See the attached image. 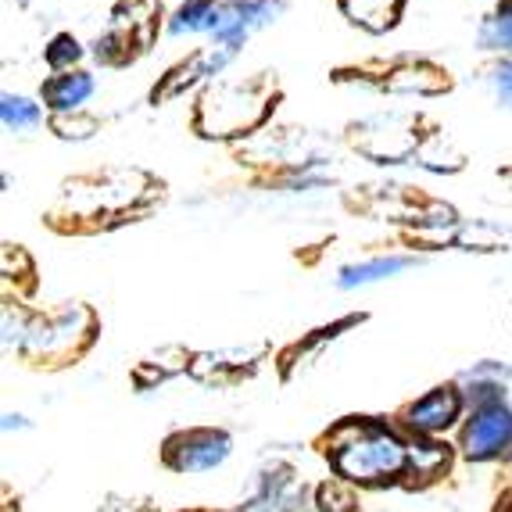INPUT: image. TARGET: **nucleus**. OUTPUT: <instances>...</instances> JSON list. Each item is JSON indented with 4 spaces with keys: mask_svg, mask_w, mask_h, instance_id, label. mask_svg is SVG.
Returning a JSON list of instances; mask_svg holds the SVG:
<instances>
[{
    "mask_svg": "<svg viewBox=\"0 0 512 512\" xmlns=\"http://www.w3.org/2000/svg\"><path fill=\"white\" fill-rule=\"evenodd\" d=\"M323 455L337 477L359 487L405 484L409 473V441L394 434V427L384 419H341L323 437Z\"/></svg>",
    "mask_w": 512,
    "mask_h": 512,
    "instance_id": "nucleus-1",
    "label": "nucleus"
},
{
    "mask_svg": "<svg viewBox=\"0 0 512 512\" xmlns=\"http://www.w3.org/2000/svg\"><path fill=\"white\" fill-rule=\"evenodd\" d=\"M276 90H269V79H248V83H219L208 86L194 111V129L208 140L244 137L255 126H262L273 111Z\"/></svg>",
    "mask_w": 512,
    "mask_h": 512,
    "instance_id": "nucleus-2",
    "label": "nucleus"
},
{
    "mask_svg": "<svg viewBox=\"0 0 512 512\" xmlns=\"http://www.w3.org/2000/svg\"><path fill=\"white\" fill-rule=\"evenodd\" d=\"M97 337V316L86 305H65L51 316L26 319V341L18 355L36 369H61L83 359Z\"/></svg>",
    "mask_w": 512,
    "mask_h": 512,
    "instance_id": "nucleus-3",
    "label": "nucleus"
},
{
    "mask_svg": "<svg viewBox=\"0 0 512 512\" xmlns=\"http://www.w3.org/2000/svg\"><path fill=\"white\" fill-rule=\"evenodd\" d=\"M233 437L219 427H190L176 430L165 437L162 444V462L165 470L183 473V477H197V473L219 470L222 462L230 459Z\"/></svg>",
    "mask_w": 512,
    "mask_h": 512,
    "instance_id": "nucleus-4",
    "label": "nucleus"
},
{
    "mask_svg": "<svg viewBox=\"0 0 512 512\" xmlns=\"http://www.w3.org/2000/svg\"><path fill=\"white\" fill-rule=\"evenodd\" d=\"M462 455L470 462H495L512 455V409L505 402L473 409L459 437Z\"/></svg>",
    "mask_w": 512,
    "mask_h": 512,
    "instance_id": "nucleus-5",
    "label": "nucleus"
},
{
    "mask_svg": "<svg viewBox=\"0 0 512 512\" xmlns=\"http://www.w3.org/2000/svg\"><path fill=\"white\" fill-rule=\"evenodd\" d=\"M462 409H466V394L455 384H441L423 394V398L405 405V409L398 412V416H402L398 423H402L412 437H437L459 423Z\"/></svg>",
    "mask_w": 512,
    "mask_h": 512,
    "instance_id": "nucleus-6",
    "label": "nucleus"
},
{
    "mask_svg": "<svg viewBox=\"0 0 512 512\" xmlns=\"http://www.w3.org/2000/svg\"><path fill=\"white\" fill-rule=\"evenodd\" d=\"M265 348H219V351H194L187 376L205 387H237L262 366Z\"/></svg>",
    "mask_w": 512,
    "mask_h": 512,
    "instance_id": "nucleus-7",
    "label": "nucleus"
},
{
    "mask_svg": "<svg viewBox=\"0 0 512 512\" xmlns=\"http://www.w3.org/2000/svg\"><path fill=\"white\" fill-rule=\"evenodd\" d=\"M283 11H287V0H222L212 36H215V43H233V47H240L255 29L273 26Z\"/></svg>",
    "mask_w": 512,
    "mask_h": 512,
    "instance_id": "nucleus-8",
    "label": "nucleus"
},
{
    "mask_svg": "<svg viewBox=\"0 0 512 512\" xmlns=\"http://www.w3.org/2000/svg\"><path fill=\"white\" fill-rule=\"evenodd\" d=\"M240 47H233V43H215V47H205V51L190 54L187 61H180L176 69L165 72V79L151 90V101H169V97H180L187 86L201 83V79L208 76H219L226 65H230L233 58H237Z\"/></svg>",
    "mask_w": 512,
    "mask_h": 512,
    "instance_id": "nucleus-9",
    "label": "nucleus"
},
{
    "mask_svg": "<svg viewBox=\"0 0 512 512\" xmlns=\"http://www.w3.org/2000/svg\"><path fill=\"white\" fill-rule=\"evenodd\" d=\"M305 480L291 466H273L258 477L255 495L244 502L240 512H298L305 505Z\"/></svg>",
    "mask_w": 512,
    "mask_h": 512,
    "instance_id": "nucleus-10",
    "label": "nucleus"
},
{
    "mask_svg": "<svg viewBox=\"0 0 512 512\" xmlns=\"http://www.w3.org/2000/svg\"><path fill=\"white\" fill-rule=\"evenodd\" d=\"M97 83L90 72L72 69V72H58L47 83L40 86V101L54 111V115H69V111H79L90 97H94Z\"/></svg>",
    "mask_w": 512,
    "mask_h": 512,
    "instance_id": "nucleus-11",
    "label": "nucleus"
},
{
    "mask_svg": "<svg viewBox=\"0 0 512 512\" xmlns=\"http://www.w3.org/2000/svg\"><path fill=\"white\" fill-rule=\"evenodd\" d=\"M452 466V448L434 437H416L409 444V473H405V487H423L434 484L448 473Z\"/></svg>",
    "mask_w": 512,
    "mask_h": 512,
    "instance_id": "nucleus-12",
    "label": "nucleus"
},
{
    "mask_svg": "<svg viewBox=\"0 0 512 512\" xmlns=\"http://www.w3.org/2000/svg\"><path fill=\"white\" fill-rule=\"evenodd\" d=\"M419 265L412 255H380V258H369V262H351L337 269V287L341 291H355V287H369V283H380V280H391V276L405 273Z\"/></svg>",
    "mask_w": 512,
    "mask_h": 512,
    "instance_id": "nucleus-13",
    "label": "nucleus"
},
{
    "mask_svg": "<svg viewBox=\"0 0 512 512\" xmlns=\"http://www.w3.org/2000/svg\"><path fill=\"white\" fill-rule=\"evenodd\" d=\"M341 11L348 15L351 26H362L369 33H387L391 26H398L405 0H341Z\"/></svg>",
    "mask_w": 512,
    "mask_h": 512,
    "instance_id": "nucleus-14",
    "label": "nucleus"
},
{
    "mask_svg": "<svg viewBox=\"0 0 512 512\" xmlns=\"http://www.w3.org/2000/svg\"><path fill=\"white\" fill-rule=\"evenodd\" d=\"M222 0H183L180 8L169 18V36H187V33H212L215 15H219Z\"/></svg>",
    "mask_w": 512,
    "mask_h": 512,
    "instance_id": "nucleus-15",
    "label": "nucleus"
},
{
    "mask_svg": "<svg viewBox=\"0 0 512 512\" xmlns=\"http://www.w3.org/2000/svg\"><path fill=\"white\" fill-rule=\"evenodd\" d=\"M0 119H4L8 129H15V133H29V129H36L43 122V108L33 97L4 94L0 97Z\"/></svg>",
    "mask_w": 512,
    "mask_h": 512,
    "instance_id": "nucleus-16",
    "label": "nucleus"
},
{
    "mask_svg": "<svg viewBox=\"0 0 512 512\" xmlns=\"http://www.w3.org/2000/svg\"><path fill=\"white\" fill-rule=\"evenodd\" d=\"M316 509L319 512H359V495L344 480H326L316 487Z\"/></svg>",
    "mask_w": 512,
    "mask_h": 512,
    "instance_id": "nucleus-17",
    "label": "nucleus"
},
{
    "mask_svg": "<svg viewBox=\"0 0 512 512\" xmlns=\"http://www.w3.org/2000/svg\"><path fill=\"white\" fill-rule=\"evenodd\" d=\"M83 54H86L83 43H79L72 33H58L47 47H43V61H47L54 72H72V65H79Z\"/></svg>",
    "mask_w": 512,
    "mask_h": 512,
    "instance_id": "nucleus-18",
    "label": "nucleus"
},
{
    "mask_svg": "<svg viewBox=\"0 0 512 512\" xmlns=\"http://www.w3.org/2000/svg\"><path fill=\"white\" fill-rule=\"evenodd\" d=\"M477 43L484 51H512V18L487 15L477 29Z\"/></svg>",
    "mask_w": 512,
    "mask_h": 512,
    "instance_id": "nucleus-19",
    "label": "nucleus"
},
{
    "mask_svg": "<svg viewBox=\"0 0 512 512\" xmlns=\"http://www.w3.org/2000/svg\"><path fill=\"white\" fill-rule=\"evenodd\" d=\"M487 86H491V90H495L498 104H502V108H509V111H512V58L495 61V65H491V69H487Z\"/></svg>",
    "mask_w": 512,
    "mask_h": 512,
    "instance_id": "nucleus-20",
    "label": "nucleus"
},
{
    "mask_svg": "<svg viewBox=\"0 0 512 512\" xmlns=\"http://www.w3.org/2000/svg\"><path fill=\"white\" fill-rule=\"evenodd\" d=\"M97 512H151L147 509V498H122V495H108L104 505Z\"/></svg>",
    "mask_w": 512,
    "mask_h": 512,
    "instance_id": "nucleus-21",
    "label": "nucleus"
},
{
    "mask_svg": "<svg viewBox=\"0 0 512 512\" xmlns=\"http://www.w3.org/2000/svg\"><path fill=\"white\" fill-rule=\"evenodd\" d=\"M22 427H29L26 416H18V412H8V416H4V430H22Z\"/></svg>",
    "mask_w": 512,
    "mask_h": 512,
    "instance_id": "nucleus-22",
    "label": "nucleus"
},
{
    "mask_svg": "<svg viewBox=\"0 0 512 512\" xmlns=\"http://www.w3.org/2000/svg\"><path fill=\"white\" fill-rule=\"evenodd\" d=\"M495 15H505V18H512V0H498V11Z\"/></svg>",
    "mask_w": 512,
    "mask_h": 512,
    "instance_id": "nucleus-23",
    "label": "nucleus"
}]
</instances>
